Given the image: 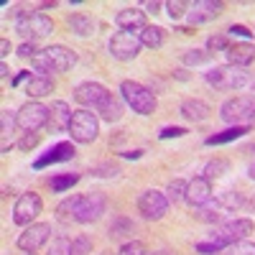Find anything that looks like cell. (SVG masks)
Masks as SVG:
<instances>
[{
    "label": "cell",
    "instance_id": "obj_48",
    "mask_svg": "<svg viewBox=\"0 0 255 255\" xmlns=\"http://www.w3.org/2000/svg\"><path fill=\"white\" fill-rule=\"evenodd\" d=\"M197 250H199V253H207V255H212V253H220L222 248H220L217 243H197Z\"/></svg>",
    "mask_w": 255,
    "mask_h": 255
},
{
    "label": "cell",
    "instance_id": "obj_45",
    "mask_svg": "<svg viewBox=\"0 0 255 255\" xmlns=\"http://www.w3.org/2000/svg\"><path fill=\"white\" fill-rule=\"evenodd\" d=\"M18 145L23 148V151H31V148H36V145H38V133H26L23 140H20Z\"/></svg>",
    "mask_w": 255,
    "mask_h": 255
},
{
    "label": "cell",
    "instance_id": "obj_52",
    "mask_svg": "<svg viewBox=\"0 0 255 255\" xmlns=\"http://www.w3.org/2000/svg\"><path fill=\"white\" fill-rule=\"evenodd\" d=\"M8 72H10V69H8V64L3 61V64H0V77H3V79H8Z\"/></svg>",
    "mask_w": 255,
    "mask_h": 255
},
{
    "label": "cell",
    "instance_id": "obj_50",
    "mask_svg": "<svg viewBox=\"0 0 255 255\" xmlns=\"http://www.w3.org/2000/svg\"><path fill=\"white\" fill-rule=\"evenodd\" d=\"M145 10H148V13H153V15H156V13L161 10V3H156V0H151V3H145Z\"/></svg>",
    "mask_w": 255,
    "mask_h": 255
},
{
    "label": "cell",
    "instance_id": "obj_22",
    "mask_svg": "<svg viewBox=\"0 0 255 255\" xmlns=\"http://www.w3.org/2000/svg\"><path fill=\"white\" fill-rule=\"evenodd\" d=\"M215 204H217L220 209H227V212H238V209H243V207L248 204V199H245L243 191L227 189V191H220V194L215 197Z\"/></svg>",
    "mask_w": 255,
    "mask_h": 255
},
{
    "label": "cell",
    "instance_id": "obj_9",
    "mask_svg": "<svg viewBox=\"0 0 255 255\" xmlns=\"http://www.w3.org/2000/svg\"><path fill=\"white\" fill-rule=\"evenodd\" d=\"M41 209H44V202H41L38 194L33 191H26V194H20L15 207H13V222L20 225V227H28L33 225V220L41 215Z\"/></svg>",
    "mask_w": 255,
    "mask_h": 255
},
{
    "label": "cell",
    "instance_id": "obj_8",
    "mask_svg": "<svg viewBox=\"0 0 255 255\" xmlns=\"http://www.w3.org/2000/svg\"><path fill=\"white\" fill-rule=\"evenodd\" d=\"M51 225H46V222H33V225H28L23 232L18 235V250H23V253H36V250H41L49 240H51Z\"/></svg>",
    "mask_w": 255,
    "mask_h": 255
},
{
    "label": "cell",
    "instance_id": "obj_38",
    "mask_svg": "<svg viewBox=\"0 0 255 255\" xmlns=\"http://www.w3.org/2000/svg\"><path fill=\"white\" fill-rule=\"evenodd\" d=\"M227 255H255V243L238 240L235 245H230V248H227Z\"/></svg>",
    "mask_w": 255,
    "mask_h": 255
},
{
    "label": "cell",
    "instance_id": "obj_55",
    "mask_svg": "<svg viewBox=\"0 0 255 255\" xmlns=\"http://www.w3.org/2000/svg\"><path fill=\"white\" fill-rule=\"evenodd\" d=\"M176 77H179V79H189V74H186L184 69H176Z\"/></svg>",
    "mask_w": 255,
    "mask_h": 255
},
{
    "label": "cell",
    "instance_id": "obj_49",
    "mask_svg": "<svg viewBox=\"0 0 255 255\" xmlns=\"http://www.w3.org/2000/svg\"><path fill=\"white\" fill-rule=\"evenodd\" d=\"M31 77H33V74H31V72H20V74H18V77H15V79H13V82H10V84H13V87H15V84H20V82H28V79H31Z\"/></svg>",
    "mask_w": 255,
    "mask_h": 255
},
{
    "label": "cell",
    "instance_id": "obj_12",
    "mask_svg": "<svg viewBox=\"0 0 255 255\" xmlns=\"http://www.w3.org/2000/svg\"><path fill=\"white\" fill-rule=\"evenodd\" d=\"M113 97V92H108V87H102L100 82H82L79 87L74 90V100L79 105H84V110L87 108H102L105 102Z\"/></svg>",
    "mask_w": 255,
    "mask_h": 255
},
{
    "label": "cell",
    "instance_id": "obj_26",
    "mask_svg": "<svg viewBox=\"0 0 255 255\" xmlns=\"http://www.w3.org/2000/svg\"><path fill=\"white\" fill-rule=\"evenodd\" d=\"M13 125H18V120H15V115H13L10 110L0 113V138H3V153H8L10 148H13V140H10Z\"/></svg>",
    "mask_w": 255,
    "mask_h": 255
},
{
    "label": "cell",
    "instance_id": "obj_39",
    "mask_svg": "<svg viewBox=\"0 0 255 255\" xmlns=\"http://www.w3.org/2000/svg\"><path fill=\"white\" fill-rule=\"evenodd\" d=\"M209 61V51H199V49H191L184 54V64H189V67H197V64H204Z\"/></svg>",
    "mask_w": 255,
    "mask_h": 255
},
{
    "label": "cell",
    "instance_id": "obj_1",
    "mask_svg": "<svg viewBox=\"0 0 255 255\" xmlns=\"http://www.w3.org/2000/svg\"><path fill=\"white\" fill-rule=\"evenodd\" d=\"M33 67L36 72H44V74H54V72H69L74 64H77V54L67 46H46L44 51H38L33 59Z\"/></svg>",
    "mask_w": 255,
    "mask_h": 255
},
{
    "label": "cell",
    "instance_id": "obj_2",
    "mask_svg": "<svg viewBox=\"0 0 255 255\" xmlns=\"http://www.w3.org/2000/svg\"><path fill=\"white\" fill-rule=\"evenodd\" d=\"M120 92H123V100L128 102V108L138 115H153L156 108H158V100H156V92L151 87H145L140 82H130L125 79L120 84Z\"/></svg>",
    "mask_w": 255,
    "mask_h": 255
},
{
    "label": "cell",
    "instance_id": "obj_47",
    "mask_svg": "<svg viewBox=\"0 0 255 255\" xmlns=\"http://www.w3.org/2000/svg\"><path fill=\"white\" fill-rule=\"evenodd\" d=\"M36 54H38V51H36V46H33V41H26V44L18 49V56H23V59H28V56L33 59Z\"/></svg>",
    "mask_w": 255,
    "mask_h": 255
},
{
    "label": "cell",
    "instance_id": "obj_31",
    "mask_svg": "<svg viewBox=\"0 0 255 255\" xmlns=\"http://www.w3.org/2000/svg\"><path fill=\"white\" fill-rule=\"evenodd\" d=\"M186 186H189V181H184V179H174L171 184L166 186V199H168V204H179V202H184L186 199Z\"/></svg>",
    "mask_w": 255,
    "mask_h": 255
},
{
    "label": "cell",
    "instance_id": "obj_56",
    "mask_svg": "<svg viewBox=\"0 0 255 255\" xmlns=\"http://www.w3.org/2000/svg\"><path fill=\"white\" fill-rule=\"evenodd\" d=\"M245 153H255V143H250V145H245Z\"/></svg>",
    "mask_w": 255,
    "mask_h": 255
},
{
    "label": "cell",
    "instance_id": "obj_41",
    "mask_svg": "<svg viewBox=\"0 0 255 255\" xmlns=\"http://www.w3.org/2000/svg\"><path fill=\"white\" fill-rule=\"evenodd\" d=\"M166 10H168V15H171L174 20L189 13V10H186V3H184V0H171V3H166Z\"/></svg>",
    "mask_w": 255,
    "mask_h": 255
},
{
    "label": "cell",
    "instance_id": "obj_60",
    "mask_svg": "<svg viewBox=\"0 0 255 255\" xmlns=\"http://www.w3.org/2000/svg\"><path fill=\"white\" fill-rule=\"evenodd\" d=\"M26 255H33V253H26Z\"/></svg>",
    "mask_w": 255,
    "mask_h": 255
},
{
    "label": "cell",
    "instance_id": "obj_25",
    "mask_svg": "<svg viewBox=\"0 0 255 255\" xmlns=\"http://www.w3.org/2000/svg\"><path fill=\"white\" fill-rule=\"evenodd\" d=\"M79 204H82V197H67L59 207H56V217L61 220V222H77V217H79Z\"/></svg>",
    "mask_w": 255,
    "mask_h": 255
},
{
    "label": "cell",
    "instance_id": "obj_44",
    "mask_svg": "<svg viewBox=\"0 0 255 255\" xmlns=\"http://www.w3.org/2000/svg\"><path fill=\"white\" fill-rule=\"evenodd\" d=\"M199 220H204V222H215V225H217V222L222 220L220 207L215 204V209H202V212H199Z\"/></svg>",
    "mask_w": 255,
    "mask_h": 255
},
{
    "label": "cell",
    "instance_id": "obj_23",
    "mask_svg": "<svg viewBox=\"0 0 255 255\" xmlns=\"http://www.w3.org/2000/svg\"><path fill=\"white\" fill-rule=\"evenodd\" d=\"M248 133H250V128H248V125H232V128H227V130H222V133L209 135L204 143H207V145H222V143L238 140V138H243V135H248Z\"/></svg>",
    "mask_w": 255,
    "mask_h": 255
},
{
    "label": "cell",
    "instance_id": "obj_34",
    "mask_svg": "<svg viewBox=\"0 0 255 255\" xmlns=\"http://www.w3.org/2000/svg\"><path fill=\"white\" fill-rule=\"evenodd\" d=\"M230 225V230L235 232V238L238 240H245L248 235H253V230H255V222L253 220H248V217H243V220H235V222H227Z\"/></svg>",
    "mask_w": 255,
    "mask_h": 255
},
{
    "label": "cell",
    "instance_id": "obj_20",
    "mask_svg": "<svg viewBox=\"0 0 255 255\" xmlns=\"http://www.w3.org/2000/svg\"><path fill=\"white\" fill-rule=\"evenodd\" d=\"M179 113L186 118V120H191V123H204L207 118H209V113H212V108L204 102V100H197V97H189V100H184L181 102V108H179Z\"/></svg>",
    "mask_w": 255,
    "mask_h": 255
},
{
    "label": "cell",
    "instance_id": "obj_33",
    "mask_svg": "<svg viewBox=\"0 0 255 255\" xmlns=\"http://www.w3.org/2000/svg\"><path fill=\"white\" fill-rule=\"evenodd\" d=\"M230 171V163L225 161V158H215V161H209L207 166H204V179H220V176H225Z\"/></svg>",
    "mask_w": 255,
    "mask_h": 255
},
{
    "label": "cell",
    "instance_id": "obj_30",
    "mask_svg": "<svg viewBox=\"0 0 255 255\" xmlns=\"http://www.w3.org/2000/svg\"><path fill=\"white\" fill-rule=\"evenodd\" d=\"M212 243H217L222 250L225 248H230V245H235L238 243V238H235V232H232L230 230V225H222V227H215V230H212Z\"/></svg>",
    "mask_w": 255,
    "mask_h": 255
},
{
    "label": "cell",
    "instance_id": "obj_53",
    "mask_svg": "<svg viewBox=\"0 0 255 255\" xmlns=\"http://www.w3.org/2000/svg\"><path fill=\"white\" fill-rule=\"evenodd\" d=\"M125 158H140L143 156V151H128V153H123Z\"/></svg>",
    "mask_w": 255,
    "mask_h": 255
},
{
    "label": "cell",
    "instance_id": "obj_43",
    "mask_svg": "<svg viewBox=\"0 0 255 255\" xmlns=\"http://www.w3.org/2000/svg\"><path fill=\"white\" fill-rule=\"evenodd\" d=\"M189 130L186 128H181V125H168V128H163V130L158 133V138L161 140H166V138H181V135H186Z\"/></svg>",
    "mask_w": 255,
    "mask_h": 255
},
{
    "label": "cell",
    "instance_id": "obj_32",
    "mask_svg": "<svg viewBox=\"0 0 255 255\" xmlns=\"http://www.w3.org/2000/svg\"><path fill=\"white\" fill-rule=\"evenodd\" d=\"M79 181V174H59V176H51L49 179V186H51V191H67V189H72L74 184Z\"/></svg>",
    "mask_w": 255,
    "mask_h": 255
},
{
    "label": "cell",
    "instance_id": "obj_17",
    "mask_svg": "<svg viewBox=\"0 0 255 255\" xmlns=\"http://www.w3.org/2000/svg\"><path fill=\"white\" fill-rule=\"evenodd\" d=\"M222 10H225L222 3H215V0H199V3L191 5V10L186 13V18H189L191 26H197V23H207V20L217 18Z\"/></svg>",
    "mask_w": 255,
    "mask_h": 255
},
{
    "label": "cell",
    "instance_id": "obj_4",
    "mask_svg": "<svg viewBox=\"0 0 255 255\" xmlns=\"http://www.w3.org/2000/svg\"><path fill=\"white\" fill-rule=\"evenodd\" d=\"M69 133H72V140H77V143H92L100 135L97 115L90 110H74L72 123H69Z\"/></svg>",
    "mask_w": 255,
    "mask_h": 255
},
{
    "label": "cell",
    "instance_id": "obj_35",
    "mask_svg": "<svg viewBox=\"0 0 255 255\" xmlns=\"http://www.w3.org/2000/svg\"><path fill=\"white\" fill-rule=\"evenodd\" d=\"M46 255H72V240L64 238V235L54 238L51 245H49V250H46Z\"/></svg>",
    "mask_w": 255,
    "mask_h": 255
},
{
    "label": "cell",
    "instance_id": "obj_24",
    "mask_svg": "<svg viewBox=\"0 0 255 255\" xmlns=\"http://www.w3.org/2000/svg\"><path fill=\"white\" fill-rule=\"evenodd\" d=\"M67 26L69 31H74L77 36H92L95 33V20L84 13H72L67 15Z\"/></svg>",
    "mask_w": 255,
    "mask_h": 255
},
{
    "label": "cell",
    "instance_id": "obj_57",
    "mask_svg": "<svg viewBox=\"0 0 255 255\" xmlns=\"http://www.w3.org/2000/svg\"><path fill=\"white\" fill-rule=\"evenodd\" d=\"M248 207H250V209L255 212V199H250V202H248Z\"/></svg>",
    "mask_w": 255,
    "mask_h": 255
},
{
    "label": "cell",
    "instance_id": "obj_11",
    "mask_svg": "<svg viewBox=\"0 0 255 255\" xmlns=\"http://www.w3.org/2000/svg\"><path fill=\"white\" fill-rule=\"evenodd\" d=\"M140 36L130 33V31H118L113 38H110V54L118 59V61H130L140 54Z\"/></svg>",
    "mask_w": 255,
    "mask_h": 255
},
{
    "label": "cell",
    "instance_id": "obj_15",
    "mask_svg": "<svg viewBox=\"0 0 255 255\" xmlns=\"http://www.w3.org/2000/svg\"><path fill=\"white\" fill-rule=\"evenodd\" d=\"M72 115H74V113L69 110V105H67V102H61V100H56L51 108H49L46 130H49V133H64V130H69Z\"/></svg>",
    "mask_w": 255,
    "mask_h": 255
},
{
    "label": "cell",
    "instance_id": "obj_28",
    "mask_svg": "<svg viewBox=\"0 0 255 255\" xmlns=\"http://www.w3.org/2000/svg\"><path fill=\"white\" fill-rule=\"evenodd\" d=\"M133 232H135V225H133V220H128V217H115L113 225H110V238L113 240L130 238Z\"/></svg>",
    "mask_w": 255,
    "mask_h": 255
},
{
    "label": "cell",
    "instance_id": "obj_18",
    "mask_svg": "<svg viewBox=\"0 0 255 255\" xmlns=\"http://www.w3.org/2000/svg\"><path fill=\"white\" fill-rule=\"evenodd\" d=\"M225 54H227V61L232 67H240V69L250 67L255 61V46L248 44V41H243V44H230V49Z\"/></svg>",
    "mask_w": 255,
    "mask_h": 255
},
{
    "label": "cell",
    "instance_id": "obj_10",
    "mask_svg": "<svg viewBox=\"0 0 255 255\" xmlns=\"http://www.w3.org/2000/svg\"><path fill=\"white\" fill-rule=\"evenodd\" d=\"M138 212L145 220H163L168 212V199L166 194H161L158 189H145L143 194L138 197Z\"/></svg>",
    "mask_w": 255,
    "mask_h": 255
},
{
    "label": "cell",
    "instance_id": "obj_29",
    "mask_svg": "<svg viewBox=\"0 0 255 255\" xmlns=\"http://www.w3.org/2000/svg\"><path fill=\"white\" fill-rule=\"evenodd\" d=\"M140 44L148 46V49H158V46L163 44V28H158V26H145V28L140 31Z\"/></svg>",
    "mask_w": 255,
    "mask_h": 255
},
{
    "label": "cell",
    "instance_id": "obj_51",
    "mask_svg": "<svg viewBox=\"0 0 255 255\" xmlns=\"http://www.w3.org/2000/svg\"><path fill=\"white\" fill-rule=\"evenodd\" d=\"M0 54H3V56H8V54H10V41H8V38L0 41Z\"/></svg>",
    "mask_w": 255,
    "mask_h": 255
},
{
    "label": "cell",
    "instance_id": "obj_58",
    "mask_svg": "<svg viewBox=\"0 0 255 255\" xmlns=\"http://www.w3.org/2000/svg\"><path fill=\"white\" fill-rule=\"evenodd\" d=\"M250 125H253V128H255V113H253V115H250Z\"/></svg>",
    "mask_w": 255,
    "mask_h": 255
},
{
    "label": "cell",
    "instance_id": "obj_14",
    "mask_svg": "<svg viewBox=\"0 0 255 255\" xmlns=\"http://www.w3.org/2000/svg\"><path fill=\"white\" fill-rule=\"evenodd\" d=\"M212 197H215V191H212V181L204 179V176H197L191 179L189 186H186V202L191 207H204L212 202Z\"/></svg>",
    "mask_w": 255,
    "mask_h": 255
},
{
    "label": "cell",
    "instance_id": "obj_7",
    "mask_svg": "<svg viewBox=\"0 0 255 255\" xmlns=\"http://www.w3.org/2000/svg\"><path fill=\"white\" fill-rule=\"evenodd\" d=\"M255 113V97L253 95H243V97H230L222 108H220V118L230 125H240L243 120H250V115Z\"/></svg>",
    "mask_w": 255,
    "mask_h": 255
},
{
    "label": "cell",
    "instance_id": "obj_59",
    "mask_svg": "<svg viewBox=\"0 0 255 255\" xmlns=\"http://www.w3.org/2000/svg\"><path fill=\"white\" fill-rule=\"evenodd\" d=\"M102 255H113V253H110V250H108V253H102Z\"/></svg>",
    "mask_w": 255,
    "mask_h": 255
},
{
    "label": "cell",
    "instance_id": "obj_37",
    "mask_svg": "<svg viewBox=\"0 0 255 255\" xmlns=\"http://www.w3.org/2000/svg\"><path fill=\"white\" fill-rule=\"evenodd\" d=\"M92 253V240L87 235H77L72 240V255H90Z\"/></svg>",
    "mask_w": 255,
    "mask_h": 255
},
{
    "label": "cell",
    "instance_id": "obj_3",
    "mask_svg": "<svg viewBox=\"0 0 255 255\" xmlns=\"http://www.w3.org/2000/svg\"><path fill=\"white\" fill-rule=\"evenodd\" d=\"M207 84L215 90H243L253 82L250 72L240 69V67H232V64H225V67H215L204 74Z\"/></svg>",
    "mask_w": 255,
    "mask_h": 255
},
{
    "label": "cell",
    "instance_id": "obj_54",
    "mask_svg": "<svg viewBox=\"0 0 255 255\" xmlns=\"http://www.w3.org/2000/svg\"><path fill=\"white\" fill-rule=\"evenodd\" d=\"M248 176L255 181V163H250V168H248Z\"/></svg>",
    "mask_w": 255,
    "mask_h": 255
},
{
    "label": "cell",
    "instance_id": "obj_42",
    "mask_svg": "<svg viewBox=\"0 0 255 255\" xmlns=\"http://www.w3.org/2000/svg\"><path fill=\"white\" fill-rule=\"evenodd\" d=\"M118 255H145V248H143V243L130 240V243H125V245L120 248V253H118Z\"/></svg>",
    "mask_w": 255,
    "mask_h": 255
},
{
    "label": "cell",
    "instance_id": "obj_27",
    "mask_svg": "<svg viewBox=\"0 0 255 255\" xmlns=\"http://www.w3.org/2000/svg\"><path fill=\"white\" fill-rule=\"evenodd\" d=\"M97 113H100V118L105 123H118L123 118V102L118 97H110L108 102L102 105V108H97Z\"/></svg>",
    "mask_w": 255,
    "mask_h": 255
},
{
    "label": "cell",
    "instance_id": "obj_40",
    "mask_svg": "<svg viewBox=\"0 0 255 255\" xmlns=\"http://www.w3.org/2000/svg\"><path fill=\"white\" fill-rule=\"evenodd\" d=\"M227 49H230L227 36H209L207 38V51H227Z\"/></svg>",
    "mask_w": 255,
    "mask_h": 255
},
{
    "label": "cell",
    "instance_id": "obj_36",
    "mask_svg": "<svg viewBox=\"0 0 255 255\" xmlns=\"http://www.w3.org/2000/svg\"><path fill=\"white\" fill-rule=\"evenodd\" d=\"M90 174L92 176H102V179H115L120 174V166H115V163H97V166H92Z\"/></svg>",
    "mask_w": 255,
    "mask_h": 255
},
{
    "label": "cell",
    "instance_id": "obj_6",
    "mask_svg": "<svg viewBox=\"0 0 255 255\" xmlns=\"http://www.w3.org/2000/svg\"><path fill=\"white\" fill-rule=\"evenodd\" d=\"M15 120H18V128L26 133H36L38 128H46L49 123V108L41 102H26L23 108L15 113Z\"/></svg>",
    "mask_w": 255,
    "mask_h": 255
},
{
    "label": "cell",
    "instance_id": "obj_16",
    "mask_svg": "<svg viewBox=\"0 0 255 255\" xmlns=\"http://www.w3.org/2000/svg\"><path fill=\"white\" fill-rule=\"evenodd\" d=\"M77 156V148H74V143H56L54 148H49V151L41 156V158H36V163H33V168H46V166H51V163H59V161H72Z\"/></svg>",
    "mask_w": 255,
    "mask_h": 255
},
{
    "label": "cell",
    "instance_id": "obj_21",
    "mask_svg": "<svg viewBox=\"0 0 255 255\" xmlns=\"http://www.w3.org/2000/svg\"><path fill=\"white\" fill-rule=\"evenodd\" d=\"M54 92V77L44 74V72H36L28 82H26V95L28 97H44Z\"/></svg>",
    "mask_w": 255,
    "mask_h": 255
},
{
    "label": "cell",
    "instance_id": "obj_13",
    "mask_svg": "<svg viewBox=\"0 0 255 255\" xmlns=\"http://www.w3.org/2000/svg\"><path fill=\"white\" fill-rule=\"evenodd\" d=\"M105 209H108V197H105L102 191H90V194L82 197L77 222H95L105 215Z\"/></svg>",
    "mask_w": 255,
    "mask_h": 255
},
{
    "label": "cell",
    "instance_id": "obj_5",
    "mask_svg": "<svg viewBox=\"0 0 255 255\" xmlns=\"http://www.w3.org/2000/svg\"><path fill=\"white\" fill-rule=\"evenodd\" d=\"M13 23H15V31H18L20 36L31 38V41L54 33V20H51L49 15H44V13H26L23 18L13 20Z\"/></svg>",
    "mask_w": 255,
    "mask_h": 255
},
{
    "label": "cell",
    "instance_id": "obj_46",
    "mask_svg": "<svg viewBox=\"0 0 255 255\" xmlns=\"http://www.w3.org/2000/svg\"><path fill=\"white\" fill-rule=\"evenodd\" d=\"M227 31H230L232 36H240V38H250V36H253V31H250L248 26H243V23H232Z\"/></svg>",
    "mask_w": 255,
    "mask_h": 255
},
{
    "label": "cell",
    "instance_id": "obj_19",
    "mask_svg": "<svg viewBox=\"0 0 255 255\" xmlns=\"http://www.w3.org/2000/svg\"><path fill=\"white\" fill-rule=\"evenodd\" d=\"M115 23L123 28V31H143L148 23H145V13L140 8H123L118 15H115Z\"/></svg>",
    "mask_w": 255,
    "mask_h": 255
}]
</instances>
